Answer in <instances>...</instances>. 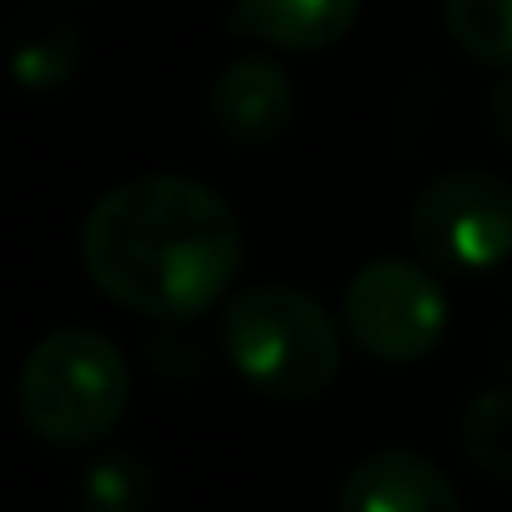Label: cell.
<instances>
[{
    "instance_id": "cell-7",
    "label": "cell",
    "mask_w": 512,
    "mask_h": 512,
    "mask_svg": "<svg viewBox=\"0 0 512 512\" xmlns=\"http://www.w3.org/2000/svg\"><path fill=\"white\" fill-rule=\"evenodd\" d=\"M337 502L342 512H457L462 497L447 482V472L422 452L382 447L347 467Z\"/></svg>"
},
{
    "instance_id": "cell-9",
    "label": "cell",
    "mask_w": 512,
    "mask_h": 512,
    "mask_svg": "<svg viewBox=\"0 0 512 512\" xmlns=\"http://www.w3.org/2000/svg\"><path fill=\"white\" fill-rule=\"evenodd\" d=\"M457 437H462L467 462H472L482 477L512 487V387H487V392H477V397L462 407Z\"/></svg>"
},
{
    "instance_id": "cell-11",
    "label": "cell",
    "mask_w": 512,
    "mask_h": 512,
    "mask_svg": "<svg viewBox=\"0 0 512 512\" xmlns=\"http://www.w3.org/2000/svg\"><path fill=\"white\" fill-rule=\"evenodd\" d=\"M447 36L482 66H512V0H442Z\"/></svg>"
},
{
    "instance_id": "cell-12",
    "label": "cell",
    "mask_w": 512,
    "mask_h": 512,
    "mask_svg": "<svg viewBox=\"0 0 512 512\" xmlns=\"http://www.w3.org/2000/svg\"><path fill=\"white\" fill-rule=\"evenodd\" d=\"M81 497L96 512H141L151 502V467L136 452H106L101 462L86 467Z\"/></svg>"
},
{
    "instance_id": "cell-6",
    "label": "cell",
    "mask_w": 512,
    "mask_h": 512,
    "mask_svg": "<svg viewBox=\"0 0 512 512\" xmlns=\"http://www.w3.org/2000/svg\"><path fill=\"white\" fill-rule=\"evenodd\" d=\"M211 121L236 146H267L297 116V86L272 56H241L211 81Z\"/></svg>"
},
{
    "instance_id": "cell-4",
    "label": "cell",
    "mask_w": 512,
    "mask_h": 512,
    "mask_svg": "<svg viewBox=\"0 0 512 512\" xmlns=\"http://www.w3.org/2000/svg\"><path fill=\"white\" fill-rule=\"evenodd\" d=\"M342 327L377 362H422L447 337V292L427 267L377 256L352 272L342 292Z\"/></svg>"
},
{
    "instance_id": "cell-10",
    "label": "cell",
    "mask_w": 512,
    "mask_h": 512,
    "mask_svg": "<svg viewBox=\"0 0 512 512\" xmlns=\"http://www.w3.org/2000/svg\"><path fill=\"white\" fill-rule=\"evenodd\" d=\"M81 71V41L66 21H46V26H26L11 41V76L26 91H56Z\"/></svg>"
},
{
    "instance_id": "cell-1",
    "label": "cell",
    "mask_w": 512,
    "mask_h": 512,
    "mask_svg": "<svg viewBox=\"0 0 512 512\" xmlns=\"http://www.w3.org/2000/svg\"><path fill=\"white\" fill-rule=\"evenodd\" d=\"M241 221L196 176H131L81 221V267L121 307L161 322L211 312L241 272Z\"/></svg>"
},
{
    "instance_id": "cell-2",
    "label": "cell",
    "mask_w": 512,
    "mask_h": 512,
    "mask_svg": "<svg viewBox=\"0 0 512 512\" xmlns=\"http://www.w3.org/2000/svg\"><path fill=\"white\" fill-rule=\"evenodd\" d=\"M236 377L272 402H312L342 372V327L297 287H246L221 317Z\"/></svg>"
},
{
    "instance_id": "cell-5",
    "label": "cell",
    "mask_w": 512,
    "mask_h": 512,
    "mask_svg": "<svg viewBox=\"0 0 512 512\" xmlns=\"http://www.w3.org/2000/svg\"><path fill=\"white\" fill-rule=\"evenodd\" d=\"M412 241L432 267L482 277L512 262V186L492 171H447L412 201Z\"/></svg>"
},
{
    "instance_id": "cell-8",
    "label": "cell",
    "mask_w": 512,
    "mask_h": 512,
    "mask_svg": "<svg viewBox=\"0 0 512 512\" xmlns=\"http://www.w3.org/2000/svg\"><path fill=\"white\" fill-rule=\"evenodd\" d=\"M362 11V0H231V26L272 51H327Z\"/></svg>"
},
{
    "instance_id": "cell-13",
    "label": "cell",
    "mask_w": 512,
    "mask_h": 512,
    "mask_svg": "<svg viewBox=\"0 0 512 512\" xmlns=\"http://www.w3.org/2000/svg\"><path fill=\"white\" fill-rule=\"evenodd\" d=\"M487 126L512 146V66H502L497 81L487 86Z\"/></svg>"
},
{
    "instance_id": "cell-3",
    "label": "cell",
    "mask_w": 512,
    "mask_h": 512,
    "mask_svg": "<svg viewBox=\"0 0 512 512\" xmlns=\"http://www.w3.org/2000/svg\"><path fill=\"white\" fill-rule=\"evenodd\" d=\"M16 402L26 427L51 447H86L101 442L126 402H131V367L121 347L96 327H61L31 347L21 362Z\"/></svg>"
}]
</instances>
